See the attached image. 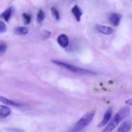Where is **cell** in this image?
Returning <instances> with one entry per match:
<instances>
[{
  "label": "cell",
  "mask_w": 132,
  "mask_h": 132,
  "mask_svg": "<svg viewBox=\"0 0 132 132\" xmlns=\"http://www.w3.org/2000/svg\"><path fill=\"white\" fill-rule=\"evenodd\" d=\"M11 114V110L6 106H0V117L1 118H6Z\"/></svg>",
  "instance_id": "10"
},
{
  "label": "cell",
  "mask_w": 132,
  "mask_h": 132,
  "mask_svg": "<svg viewBox=\"0 0 132 132\" xmlns=\"http://www.w3.org/2000/svg\"><path fill=\"white\" fill-rule=\"evenodd\" d=\"M44 19H45V14H44L43 11L41 10H39L37 12V21L39 23H41L43 21Z\"/></svg>",
  "instance_id": "14"
},
{
  "label": "cell",
  "mask_w": 132,
  "mask_h": 132,
  "mask_svg": "<svg viewBox=\"0 0 132 132\" xmlns=\"http://www.w3.org/2000/svg\"><path fill=\"white\" fill-rule=\"evenodd\" d=\"M57 41L58 44L63 48L67 47L68 46V43H69L68 36L67 35L64 34H60L58 36L57 39Z\"/></svg>",
  "instance_id": "7"
},
{
  "label": "cell",
  "mask_w": 132,
  "mask_h": 132,
  "mask_svg": "<svg viewBox=\"0 0 132 132\" xmlns=\"http://www.w3.org/2000/svg\"><path fill=\"white\" fill-rule=\"evenodd\" d=\"M6 30V24L4 23V22L3 21H0V32H1V33H3V32H5Z\"/></svg>",
  "instance_id": "19"
},
{
  "label": "cell",
  "mask_w": 132,
  "mask_h": 132,
  "mask_svg": "<svg viewBox=\"0 0 132 132\" xmlns=\"http://www.w3.org/2000/svg\"><path fill=\"white\" fill-rule=\"evenodd\" d=\"M95 28L98 32L104 35H110L113 32V28L105 25H102V24H96Z\"/></svg>",
  "instance_id": "5"
},
{
  "label": "cell",
  "mask_w": 132,
  "mask_h": 132,
  "mask_svg": "<svg viewBox=\"0 0 132 132\" xmlns=\"http://www.w3.org/2000/svg\"><path fill=\"white\" fill-rule=\"evenodd\" d=\"M121 18H122V15L121 14L113 12L110 15L109 20L113 25L117 27V26H118L120 24Z\"/></svg>",
  "instance_id": "6"
},
{
  "label": "cell",
  "mask_w": 132,
  "mask_h": 132,
  "mask_svg": "<svg viewBox=\"0 0 132 132\" xmlns=\"http://www.w3.org/2000/svg\"><path fill=\"white\" fill-rule=\"evenodd\" d=\"M72 13L74 15L75 18L76 19L77 21H81V16L82 15V12L81 10V8L77 5H75L72 9Z\"/></svg>",
  "instance_id": "9"
},
{
  "label": "cell",
  "mask_w": 132,
  "mask_h": 132,
  "mask_svg": "<svg viewBox=\"0 0 132 132\" xmlns=\"http://www.w3.org/2000/svg\"><path fill=\"white\" fill-rule=\"evenodd\" d=\"M112 113H113V110H112V108H108V110L106 111L105 113H104L103 120H102L100 122V123L98 125V126H99V127H103V126L108 125V124L109 123L110 121V120L112 119Z\"/></svg>",
  "instance_id": "4"
},
{
  "label": "cell",
  "mask_w": 132,
  "mask_h": 132,
  "mask_svg": "<svg viewBox=\"0 0 132 132\" xmlns=\"http://www.w3.org/2000/svg\"><path fill=\"white\" fill-rule=\"evenodd\" d=\"M54 64H56V65L59 66V67H62V68L67 69L68 70L70 71V72H74V73H80V74H85V75H96V73L94 72H92L89 70L85 69V68H80V67H76V66L72 65V64H68V63H64L63 61H61L58 60H52V61Z\"/></svg>",
  "instance_id": "3"
},
{
  "label": "cell",
  "mask_w": 132,
  "mask_h": 132,
  "mask_svg": "<svg viewBox=\"0 0 132 132\" xmlns=\"http://www.w3.org/2000/svg\"><path fill=\"white\" fill-rule=\"evenodd\" d=\"M130 114V109L129 107L125 106L121 108L117 113L114 115L109 123L102 132H112L119 125V124L125 119L128 117Z\"/></svg>",
  "instance_id": "1"
},
{
  "label": "cell",
  "mask_w": 132,
  "mask_h": 132,
  "mask_svg": "<svg viewBox=\"0 0 132 132\" xmlns=\"http://www.w3.org/2000/svg\"><path fill=\"white\" fill-rule=\"evenodd\" d=\"M23 19H24V22L25 24H30V23L31 22L32 20V16L30 14H27V13H24L23 14Z\"/></svg>",
  "instance_id": "16"
},
{
  "label": "cell",
  "mask_w": 132,
  "mask_h": 132,
  "mask_svg": "<svg viewBox=\"0 0 132 132\" xmlns=\"http://www.w3.org/2000/svg\"><path fill=\"white\" fill-rule=\"evenodd\" d=\"M132 126L131 121H126L119 126L117 132H129L130 131Z\"/></svg>",
  "instance_id": "8"
},
{
  "label": "cell",
  "mask_w": 132,
  "mask_h": 132,
  "mask_svg": "<svg viewBox=\"0 0 132 132\" xmlns=\"http://www.w3.org/2000/svg\"><path fill=\"white\" fill-rule=\"evenodd\" d=\"M125 103H126V104H128V105L132 106V98H131V99H128V100H126V101H125Z\"/></svg>",
  "instance_id": "21"
},
{
  "label": "cell",
  "mask_w": 132,
  "mask_h": 132,
  "mask_svg": "<svg viewBox=\"0 0 132 132\" xmlns=\"http://www.w3.org/2000/svg\"><path fill=\"white\" fill-rule=\"evenodd\" d=\"M50 34H51V32L48 30H43V37H45V38H48L50 36Z\"/></svg>",
  "instance_id": "20"
},
{
  "label": "cell",
  "mask_w": 132,
  "mask_h": 132,
  "mask_svg": "<svg viewBox=\"0 0 132 132\" xmlns=\"http://www.w3.org/2000/svg\"><path fill=\"white\" fill-rule=\"evenodd\" d=\"M29 30H28V28L26 27H18L14 28V32L18 35H26L28 33Z\"/></svg>",
  "instance_id": "13"
},
{
  "label": "cell",
  "mask_w": 132,
  "mask_h": 132,
  "mask_svg": "<svg viewBox=\"0 0 132 132\" xmlns=\"http://www.w3.org/2000/svg\"><path fill=\"white\" fill-rule=\"evenodd\" d=\"M6 50H7V45L3 41H1L0 42V54L1 55L5 53Z\"/></svg>",
  "instance_id": "17"
},
{
  "label": "cell",
  "mask_w": 132,
  "mask_h": 132,
  "mask_svg": "<svg viewBox=\"0 0 132 132\" xmlns=\"http://www.w3.org/2000/svg\"><path fill=\"white\" fill-rule=\"evenodd\" d=\"M12 11H13L12 7L8 8V9H6L3 12L1 13V18H2V19H3L5 21H9V19H10V18H11L12 16Z\"/></svg>",
  "instance_id": "12"
},
{
  "label": "cell",
  "mask_w": 132,
  "mask_h": 132,
  "mask_svg": "<svg viewBox=\"0 0 132 132\" xmlns=\"http://www.w3.org/2000/svg\"><path fill=\"white\" fill-rule=\"evenodd\" d=\"M51 13L52 15H53L54 18H55V20H59V18H60V16H59V13L58 12L57 9L55 7H52L51 8Z\"/></svg>",
  "instance_id": "15"
},
{
  "label": "cell",
  "mask_w": 132,
  "mask_h": 132,
  "mask_svg": "<svg viewBox=\"0 0 132 132\" xmlns=\"http://www.w3.org/2000/svg\"><path fill=\"white\" fill-rule=\"evenodd\" d=\"M0 101H1V102L2 103H4L5 104H7V105H10L16 107H21L22 106H23V104H21V103H16V102L13 101L6 99V98L3 97L2 96L0 97Z\"/></svg>",
  "instance_id": "11"
},
{
  "label": "cell",
  "mask_w": 132,
  "mask_h": 132,
  "mask_svg": "<svg viewBox=\"0 0 132 132\" xmlns=\"http://www.w3.org/2000/svg\"><path fill=\"white\" fill-rule=\"evenodd\" d=\"M6 130L9 132H24L23 129L15 128H6Z\"/></svg>",
  "instance_id": "18"
},
{
  "label": "cell",
  "mask_w": 132,
  "mask_h": 132,
  "mask_svg": "<svg viewBox=\"0 0 132 132\" xmlns=\"http://www.w3.org/2000/svg\"><path fill=\"white\" fill-rule=\"evenodd\" d=\"M95 115V110H91L85 113L76 123L73 128L70 132H80L85 129L94 119Z\"/></svg>",
  "instance_id": "2"
}]
</instances>
